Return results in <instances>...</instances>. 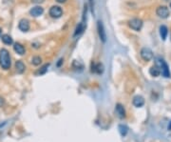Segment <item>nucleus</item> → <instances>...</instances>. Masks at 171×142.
Instances as JSON below:
<instances>
[{
    "label": "nucleus",
    "instance_id": "21",
    "mask_svg": "<svg viewBox=\"0 0 171 142\" xmlns=\"http://www.w3.org/2000/svg\"><path fill=\"white\" fill-rule=\"evenodd\" d=\"M50 67V64H45V65L38 71V74H45L46 73H47V71H48V68Z\"/></svg>",
    "mask_w": 171,
    "mask_h": 142
},
{
    "label": "nucleus",
    "instance_id": "23",
    "mask_svg": "<svg viewBox=\"0 0 171 142\" xmlns=\"http://www.w3.org/2000/svg\"><path fill=\"white\" fill-rule=\"evenodd\" d=\"M56 2H58V3H60V4H63V3H66L67 2V0H55Z\"/></svg>",
    "mask_w": 171,
    "mask_h": 142
},
{
    "label": "nucleus",
    "instance_id": "2",
    "mask_svg": "<svg viewBox=\"0 0 171 142\" xmlns=\"http://www.w3.org/2000/svg\"><path fill=\"white\" fill-rule=\"evenodd\" d=\"M156 65L160 68L161 74H163V77H166V78L170 77L171 74H170L169 67H168V65L166 64V62L164 61L163 59H162V58H157V60H156Z\"/></svg>",
    "mask_w": 171,
    "mask_h": 142
},
{
    "label": "nucleus",
    "instance_id": "18",
    "mask_svg": "<svg viewBox=\"0 0 171 142\" xmlns=\"http://www.w3.org/2000/svg\"><path fill=\"white\" fill-rule=\"evenodd\" d=\"M85 30V26H84V23H79L77 25V27L75 29V31H74V36H77L79 35H81L83 33V31Z\"/></svg>",
    "mask_w": 171,
    "mask_h": 142
},
{
    "label": "nucleus",
    "instance_id": "11",
    "mask_svg": "<svg viewBox=\"0 0 171 142\" xmlns=\"http://www.w3.org/2000/svg\"><path fill=\"white\" fill-rule=\"evenodd\" d=\"M115 111H116V114H118V117L120 118H124L126 117V110H124V106L120 103H118L115 107Z\"/></svg>",
    "mask_w": 171,
    "mask_h": 142
},
{
    "label": "nucleus",
    "instance_id": "9",
    "mask_svg": "<svg viewBox=\"0 0 171 142\" xmlns=\"http://www.w3.org/2000/svg\"><path fill=\"white\" fill-rule=\"evenodd\" d=\"M44 14V8L41 6H35L30 10V15L34 17H38Z\"/></svg>",
    "mask_w": 171,
    "mask_h": 142
},
{
    "label": "nucleus",
    "instance_id": "14",
    "mask_svg": "<svg viewBox=\"0 0 171 142\" xmlns=\"http://www.w3.org/2000/svg\"><path fill=\"white\" fill-rule=\"evenodd\" d=\"M15 70L18 74H23L26 70V65L24 64V62L21 60H17L15 62Z\"/></svg>",
    "mask_w": 171,
    "mask_h": 142
},
{
    "label": "nucleus",
    "instance_id": "1",
    "mask_svg": "<svg viewBox=\"0 0 171 142\" xmlns=\"http://www.w3.org/2000/svg\"><path fill=\"white\" fill-rule=\"evenodd\" d=\"M11 65L10 53L7 49L0 50V67L4 70H9Z\"/></svg>",
    "mask_w": 171,
    "mask_h": 142
},
{
    "label": "nucleus",
    "instance_id": "27",
    "mask_svg": "<svg viewBox=\"0 0 171 142\" xmlns=\"http://www.w3.org/2000/svg\"><path fill=\"white\" fill-rule=\"evenodd\" d=\"M170 8H171V3H170Z\"/></svg>",
    "mask_w": 171,
    "mask_h": 142
},
{
    "label": "nucleus",
    "instance_id": "4",
    "mask_svg": "<svg viewBox=\"0 0 171 142\" xmlns=\"http://www.w3.org/2000/svg\"><path fill=\"white\" fill-rule=\"evenodd\" d=\"M49 15L52 18H60L63 15V10L60 6H57V5L51 6L49 11Z\"/></svg>",
    "mask_w": 171,
    "mask_h": 142
},
{
    "label": "nucleus",
    "instance_id": "10",
    "mask_svg": "<svg viewBox=\"0 0 171 142\" xmlns=\"http://www.w3.org/2000/svg\"><path fill=\"white\" fill-rule=\"evenodd\" d=\"M133 105L137 108H141L144 105V98L142 95H136L134 96V98L132 100Z\"/></svg>",
    "mask_w": 171,
    "mask_h": 142
},
{
    "label": "nucleus",
    "instance_id": "5",
    "mask_svg": "<svg viewBox=\"0 0 171 142\" xmlns=\"http://www.w3.org/2000/svg\"><path fill=\"white\" fill-rule=\"evenodd\" d=\"M140 55L143 58V60L147 62V61H150L153 58V51H151L149 48L144 47V48H142V50L140 51Z\"/></svg>",
    "mask_w": 171,
    "mask_h": 142
},
{
    "label": "nucleus",
    "instance_id": "26",
    "mask_svg": "<svg viewBox=\"0 0 171 142\" xmlns=\"http://www.w3.org/2000/svg\"><path fill=\"white\" fill-rule=\"evenodd\" d=\"M1 35H2V29L0 28V37H1Z\"/></svg>",
    "mask_w": 171,
    "mask_h": 142
},
{
    "label": "nucleus",
    "instance_id": "24",
    "mask_svg": "<svg viewBox=\"0 0 171 142\" xmlns=\"http://www.w3.org/2000/svg\"><path fill=\"white\" fill-rule=\"evenodd\" d=\"M63 61H64V60H63V59L61 58L60 60H59V62H58V64H57V65H58V66H60V65H61V63H63Z\"/></svg>",
    "mask_w": 171,
    "mask_h": 142
},
{
    "label": "nucleus",
    "instance_id": "6",
    "mask_svg": "<svg viewBox=\"0 0 171 142\" xmlns=\"http://www.w3.org/2000/svg\"><path fill=\"white\" fill-rule=\"evenodd\" d=\"M156 15L159 16L160 18H163V19H166L169 17L170 15V12H169V10L166 6H159V7L157 8L156 10Z\"/></svg>",
    "mask_w": 171,
    "mask_h": 142
},
{
    "label": "nucleus",
    "instance_id": "13",
    "mask_svg": "<svg viewBox=\"0 0 171 142\" xmlns=\"http://www.w3.org/2000/svg\"><path fill=\"white\" fill-rule=\"evenodd\" d=\"M91 69H92V70H91V72L96 73L98 74H101L104 72V66H103L102 63H97V64H93L92 63V65H91Z\"/></svg>",
    "mask_w": 171,
    "mask_h": 142
},
{
    "label": "nucleus",
    "instance_id": "19",
    "mask_svg": "<svg viewBox=\"0 0 171 142\" xmlns=\"http://www.w3.org/2000/svg\"><path fill=\"white\" fill-rule=\"evenodd\" d=\"M31 64L32 65H34V66H39L40 65V64L42 63V58L40 56H38V55H35V56H34L31 58Z\"/></svg>",
    "mask_w": 171,
    "mask_h": 142
},
{
    "label": "nucleus",
    "instance_id": "12",
    "mask_svg": "<svg viewBox=\"0 0 171 142\" xmlns=\"http://www.w3.org/2000/svg\"><path fill=\"white\" fill-rule=\"evenodd\" d=\"M14 50H15V53L17 54H19V55H23L26 53L25 47L23 46L21 43H18V42H16V43L14 44Z\"/></svg>",
    "mask_w": 171,
    "mask_h": 142
},
{
    "label": "nucleus",
    "instance_id": "7",
    "mask_svg": "<svg viewBox=\"0 0 171 142\" xmlns=\"http://www.w3.org/2000/svg\"><path fill=\"white\" fill-rule=\"evenodd\" d=\"M97 31H98V35H99L100 40L103 43H106L107 41V34L106 31H105V27L102 21H98L97 22Z\"/></svg>",
    "mask_w": 171,
    "mask_h": 142
},
{
    "label": "nucleus",
    "instance_id": "16",
    "mask_svg": "<svg viewBox=\"0 0 171 142\" xmlns=\"http://www.w3.org/2000/svg\"><path fill=\"white\" fill-rule=\"evenodd\" d=\"M149 74L151 76H153V77H158L160 74H161V70L160 68L158 67L157 65L155 66H152L150 69H149Z\"/></svg>",
    "mask_w": 171,
    "mask_h": 142
},
{
    "label": "nucleus",
    "instance_id": "15",
    "mask_svg": "<svg viewBox=\"0 0 171 142\" xmlns=\"http://www.w3.org/2000/svg\"><path fill=\"white\" fill-rule=\"evenodd\" d=\"M167 35H168V29L166 25H162L160 27V35L161 38L164 41L167 38Z\"/></svg>",
    "mask_w": 171,
    "mask_h": 142
},
{
    "label": "nucleus",
    "instance_id": "3",
    "mask_svg": "<svg viewBox=\"0 0 171 142\" xmlns=\"http://www.w3.org/2000/svg\"><path fill=\"white\" fill-rule=\"evenodd\" d=\"M143 20L140 18H132L127 22L128 27L135 31H140L143 28Z\"/></svg>",
    "mask_w": 171,
    "mask_h": 142
},
{
    "label": "nucleus",
    "instance_id": "22",
    "mask_svg": "<svg viewBox=\"0 0 171 142\" xmlns=\"http://www.w3.org/2000/svg\"><path fill=\"white\" fill-rule=\"evenodd\" d=\"M44 1V0H31V2L34 3H42Z\"/></svg>",
    "mask_w": 171,
    "mask_h": 142
},
{
    "label": "nucleus",
    "instance_id": "20",
    "mask_svg": "<svg viewBox=\"0 0 171 142\" xmlns=\"http://www.w3.org/2000/svg\"><path fill=\"white\" fill-rule=\"evenodd\" d=\"M119 132H120V134H121L122 137H126L127 134V132H128L127 126L123 125V124H122V125H119Z\"/></svg>",
    "mask_w": 171,
    "mask_h": 142
},
{
    "label": "nucleus",
    "instance_id": "17",
    "mask_svg": "<svg viewBox=\"0 0 171 142\" xmlns=\"http://www.w3.org/2000/svg\"><path fill=\"white\" fill-rule=\"evenodd\" d=\"M1 39H2V42L5 45H12L14 44V39H12V37L10 35L6 34V35H1Z\"/></svg>",
    "mask_w": 171,
    "mask_h": 142
},
{
    "label": "nucleus",
    "instance_id": "25",
    "mask_svg": "<svg viewBox=\"0 0 171 142\" xmlns=\"http://www.w3.org/2000/svg\"><path fill=\"white\" fill-rule=\"evenodd\" d=\"M89 4H90V7H93V0H89Z\"/></svg>",
    "mask_w": 171,
    "mask_h": 142
},
{
    "label": "nucleus",
    "instance_id": "8",
    "mask_svg": "<svg viewBox=\"0 0 171 142\" xmlns=\"http://www.w3.org/2000/svg\"><path fill=\"white\" fill-rule=\"evenodd\" d=\"M18 29L21 31H23V33H27V31L30 30V22L28 19H26V18L21 19L18 23Z\"/></svg>",
    "mask_w": 171,
    "mask_h": 142
}]
</instances>
